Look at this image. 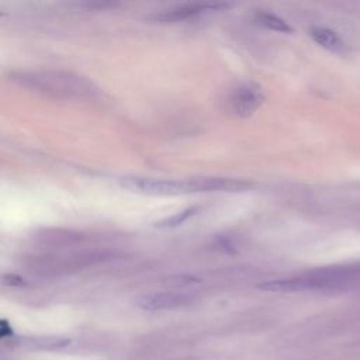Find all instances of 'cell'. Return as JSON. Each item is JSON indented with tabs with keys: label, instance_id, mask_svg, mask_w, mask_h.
Here are the masks:
<instances>
[{
	"label": "cell",
	"instance_id": "2",
	"mask_svg": "<svg viewBox=\"0 0 360 360\" xmlns=\"http://www.w3.org/2000/svg\"><path fill=\"white\" fill-rule=\"evenodd\" d=\"M121 186L141 194L148 195H180L198 193L195 179L187 180H166V179H150V177H122Z\"/></svg>",
	"mask_w": 360,
	"mask_h": 360
},
{
	"label": "cell",
	"instance_id": "7",
	"mask_svg": "<svg viewBox=\"0 0 360 360\" xmlns=\"http://www.w3.org/2000/svg\"><path fill=\"white\" fill-rule=\"evenodd\" d=\"M255 20L259 25L271 30V31H277V32H284V34H291L294 31V28L281 17L273 14V13H267V11H257L255 14Z\"/></svg>",
	"mask_w": 360,
	"mask_h": 360
},
{
	"label": "cell",
	"instance_id": "4",
	"mask_svg": "<svg viewBox=\"0 0 360 360\" xmlns=\"http://www.w3.org/2000/svg\"><path fill=\"white\" fill-rule=\"evenodd\" d=\"M264 101L263 91L255 86V84H242L236 87L229 98L228 105L231 112H233L238 117L246 118L250 117Z\"/></svg>",
	"mask_w": 360,
	"mask_h": 360
},
{
	"label": "cell",
	"instance_id": "11",
	"mask_svg": "<svg viewBox=\"0 0 360 360\" xmlns=\"http://www.w3.org/2000/svg\"><path fill=\"white\" fill-rule=\"evenodd\" d=\"M13 335H14V332H13L11 326L8 325V322L6 319H1V322H0V336H1V339L6 340L8 338H13Z\"/></svg>",
	"mask_w": 360,
	"mask_h": 360
},
{
	"label": "cell",
	"instance_id": "6",
	"mask_svg": "<svg viewBox=\"0 0 360 360\" xmlns=\"http://www.w3.org/2000/svg\"><path fill=\"white\" fill-rule=\"evenodd\" d=\"M309 35L311 38L321 45L322 48L332 51V52H338L342 53L346 51V42L340 38V35L329 28L325 27H312L309 30Z\"/></svg>",
	"mask_w": 360,
	"mask_h": 360
},
{
	"label": "cell",
	"instance_id": "3",
	"mask_svg": "<svg viewBox=\"0 0 360 360\" xmlns=\"http://www.w3.org/2000/svg\"><path fill=\"white\" fill-rule=\"evenodd\" d=\"M232 7L231 3H193V4H183L177 6L160 13H155L148 15L146 18L152 22H159V24H172V22H179V21H186L188 18L207 14V13H214V11H221Z\"/></svg>",
	"mask_w": 360,
	"mask_h": 360
},
{
	"label": "cell",
	"instance_id": "1",
	"mask_svg": "<svg viewBox=\"0 0 360 360\" xmlns=\"http://www.w3.org/2000/svg\"><path fill=\"white\" fill-rule=\"evenodd\" d=\"M22 86L44 91L55 97H80L91 91V86L84 79L66 72H28L17 79Z\"/></svg>",
	"mask_w": 360,
	"mask_h": 360
},
{
	"label": "cell",
	"instance_id": "5",
	"mask_svg": "<svg viewBox=\"0 0 360 360\" xmlns=\"http://www.w3.org/2000/svg\"><path fill=\"white\" fill-rule=\"evenodd\" d=\"M191 297L183 292H149L136 298V305L145 311H162L186 307Z\"/></svg>",
	"mask_w": 360,
	"mask_h": 360
},
{
	"label": "cell",
	"instance_id": "9",
	"mask_svg": "<svg viewBox=\"0 0 360 360\" xmlns=\"http://www.w3.org/2000/svg\"><path fill=\"white\" fill-rule=\"evenodd\" d=\"M30 345L34 349L58 350V349L68 347L70 345V340L63 339V338H37V339H31Z\"/></svg>",
	"mask_w": 360,
	"mask_h": 360
},
{
	"label": "cell",
	"instance_id": "10",
	"mask_svg": "<svg viewBox=\"0 0 360 360\" xmlns=\"http://www.w3.org/2000/svg\"><path fill=\"white\" fill-rule=\"evenodd\" d=\"M1 283L4 285H8V287H22L27 284V281L20 277L18 274H14V273H7V274H3L1 277Z\"/></svg>",
	"mask_w": 360,
	"mask_h": 360
},
{
	"label": "cell",
	"instance_id": "8",
	"mask_svg": "<svg viewBox=\"0 0 360 360\" xmlns=\"http://www.w3.org/2000/svg\"><path fill=\"white\" fill-rule=\"evenodd\" d=\"M197 212V208L195 207H191V208H186L183 211H179L170 217H166L160 221H158L155 224L156 228H160V229H165V228H174V226H179L181 224H184L187 219H190L194 214Z\"/></svg>",
	"mask_w": 360,
	"mask_h": 360
}]
</instances>
